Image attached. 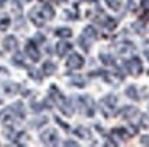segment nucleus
Segmentation results:
<instances>
[{
	"label": "nucleus",
	"instance_id": "f257e3e1",
	"mask_svg": "<svg viewBox=\"0 0 149 147\" xmlns=\"http://www.w3.org/2000/svg\"><path fill=\"white\" fill-rule=\"evenodd\" d=\"M49 98L56 104V105H58L59 109L62 110L63 115H66V116H71L72 115L74 109H72L70 101H68L67 98L59 91V89L55 85H51V87H49Z\"/></svg>",
	"mask_w": 149,
	"mask_h": 147
},
{
	"label": "nucleus",
	"instance_id": "f03ea898",
	"mask_svg": "<svg viewBox=\"0 0 149 147\" xmlns=\"http://www.w3.org/2000/svg\"><path fill=\"white\" fill-rule=\"evenodd\" d=\"M78 106L82 113H85L86 116H93L95 115V101L89 95H81L77 98Z\"/></svg>",
	"mask_w": 149,
	"mask_h": 147
},
{
	"label": "nucleus",
	"instance_id": "7ed1b4c3",
	"mask_svg": "<svg viewBox=\"0 0 149 147\" xmlns=\"http://www.w3.org/2000/svg\"><path fill=\"white\" fill-rule=\"evenodd\" d=\"M40 139H41V142L44 143V144H47V146H58V143H59V135L56 132V129H54V128L45 129L44 132H41Z\"/></svg>",
	"mask_w": 149,
	"mask_h": 147
},
{
	"label": "nucleus",
	"instance_id": "20e7f679",
	"mask_svg": "<svg viewBox=\"0 0 149 147\" xmlns=\"http://www.w3.org/2000/svg\"><path fill=\"white\" fill-rule=\"evenodd\" d=\"M125 67L133 76H138L142 72V63L138 57H133L125 63Z\"/></svg>",
	"mask_w": 149,
	"mask_h": 147
},
{
	"label": "nucleus",
	"instance_id": "39448f33",
	"mask_svg": "<svg viewBox=\"0 0 149 147\" xmlns=\"http://www.w3.org/2000/svg\"><path fill=\"white\" fill-rule=\"evenodd\" d=\"M18 115L15 113V112L11 109V106L6 108L3 112H0V121L3 123V125L6 127H13V124L15 123V119H18Z\"/></svg>",
	"mask_w": 149,
	"mask_h": 147
},
{
	"label": "nucleus",
	"instance_id": "423d86ee",
	"mask_svg": "<svg viewBox=\"0 0 149 147\" xmlns=\"http://www.w3.org/2000/svg\"><path fill=\"white\" fill-rule=\"evenodd\" d=\"M25 53L27 55V57L30 59L32 61H38L41 59V55H40V50L37 48V45L34 44V41L30 40L27 41V44L25 45Z\"/></svg>",
	"mask_w": 149,
	"mask_h": 147
},
{
	"label": "nucleus",
	"instance_id": "0eeeda50",
	"mask_svg": "<svg viewBox=\"0 0 149 147\" xmlns=\"http://www.w3.org/2000/svg\"><path fill=\"white\" fill-rule=\"evenodd\" d=\"M116 97L115 95H112V94H109V95H105V97L101 99V110L108 116L109 112H113V109H115V106H116Z\"/></svg>",
	"mask_w": 149,
	"mask_h": 147
},
{
	"label": "nucleus",
	"instance_id": "6e6552de",
	"mask_svg": "<svg viewBox=\"0 0 149 147\" xmlns=\"http://www.w3.org/2000/svg\"><path fill=\"white\" fill-rule=\"evenodd\" d=\"M95 22L99 23V25H101V26L107 27L108 30H113L115 27H116V21L112 18H109V17H107L105 14L100 12L97 17L95 18Z\"/></svg>",
	"mask_w": 149,
	"mask_h": 147
},
{
	"label": "nucleus",
	"instance_id": "1a4fd4ad",
	"mask_svg": "<svg viewBox=\"0 0 149 147\" xmlns=\"http://www.w3.org/2000/svg\"><path fill=\"white\" fill-rule=\"evenodd\" d=\"M85 64V59L78 53H71L67 59V67L71 70H81Z\"/></svg>",
	"mask_w": 149,
	"mask_h": 147
},
{
	"label": "nucleus",
	"instance_id": "9d476101",
	"mask_svg": "<svg viewBox=\"0 0 149 147\" xmlns=\"http://www.w3.org/2000/svg\"><path fill=\"white\" fill-rule=\"evenodd\" d=\"M29 18H30V21H32L37 27H42L45 25V21H47V19L44 18V15L41 14V10H38V8L30 10V11H29Z\"/></svg>",
	"mask_w": 149,
	"mask_h": 147
},
{
	"label": "nucleus",
	"instance_id": "9b49d317",
	"mask_svg": "<svg viewBox=\"0 0 149 147\" xmlns=\"http://www.w3.org/2000/svg\"><path fill=\"white\" fill-rule=\"evenodd\" d=\"M1 44H3V48H4L6 50H8V52H15L19 46V42H18V40H17L15 36L4 37V40H3Z\"/></svg>",
	"mask_w": 149,
	"mask_h": 147
},
{
	"label": "nucleus",
	"instance_id": "f8f14e48",
	"mask_svg": "<svg viewBox=\"0 0 149 147\" xmlns=\"http://www.w3.org/2000/svg\"><path fill=\"white\" fill-rule=\"evenodd\" d=\"M72 44L71 42H67V41H60L56 45V53H58L59 57H64L71 50Z\"/></svg>",
	"mask_w": 149,
	"mask_h": 147
},
{
	"label": "nucleus",
	"instance_id": "ddd939ff",
	"mask_svg": "<svg viewBox=\"0 0 149 147\" xmlns=\"http://www.w3.org/2000/svg\"><path fill=\"white\" fill-rule=\"evenodd\" d=\"M112 136H115L119 140H127L131 136V134H129L127 129H125V128H115V129H112Z\"/></svg>",
	"mask_w": 149,
	"mask_h": 147
},
{
	"label": "nucleus",
	"instance_id": "4468645a",
	"mask_svg": "<svg viewBox=\"0 0 149 147\" xmlns=\"http://www.w3.org/2000/svg\"><path fill=\"white\" fill-rule=\"evenodd\" d=\"M41 14L44 15V18H45L47 21H51V19L55 17V10H54V7H52L51 4L45 3V4H42V10H41Z\"/></svg>",
	"mask_w": 149,
	"mask_h": 147
},
{
	"label": "nucleus",
	"instance_id": "2eb2a0df",
	"mask_svg": "<svg viewBox=\"0 0 149 147\" xmlns=\"http://www.w3.org/2000/svg\"><path fill=\"white\" fill-rule=\"evenodd\" d=\"M56 70H58V67H56V64H54L52 61H45L42 64V72H44L45 76L54 75L55 72H56Z\"/></svg>",
	"mask_w": 149,
	"mask_h": 147
},
{
	"label": "nucleus",
	"instance_id": "dca6fc26",
	"mask_svg": "<svg viewBox=\"0 0 149 147\" xmlns=\"http://www.w3.org/2000/svg\"><path fill=\"white\" fill-rule=\"evenodd\" d=\"M3 90L7 94H17L19 91V85L13 83V82H4L3 83Z\"/></svg>",
	"mask_w": 149,
	"mask_h": 147
},
{
	"label": "nucleus",
	"instance_id": "f3484780",
	"mask_svg": "<svg viewBox=\"0 0 149 147\" xmlns=\"http://www.w3.org/2000/svg\"><path fill=\"white\" fill-rule=\"evenodd\" d=\"M74 134L81 139H91L92 138L91 131L88 128H85V127H77V128L74 129Z\"/></svg>",
	"mask_w": 149,
	"mask_h": 147
},
{
	"label": "nucleus",
	"instance_id": "a211bd4d",
	"mask_svg": "<svg viewBox=\"0 0 149 147\" xmlns=\"http://www.w3.org/2000/svg\"><path fill=\"white\" fill-rule=\"evenodd\" d=\"M116 50H118V53H120V55L129 53V52H131V50H134V45L126 41V42H122V44L118 45V46H116Z\"/></svg>",
	"mask_w": 149,
	"mask_h": 147
},
{
	"label": "nucleus",
	"instance_id": "6ab92c4d",
	"mask_svg": "<svg viewBox=\"0 0 149 147\" xmlns=\"http://www.w3.org/2000/svg\"><path fill=\"white\" fill-rule=\"evenodd\" d=\"M11 61H13L17 67H26L25 59H23V53H21V52H15V53L13 55V57H11Z\"/></svg>",
	"mask_w": 149,
	"mask_h": 147
},
{
	"label": "nucleus",
	"instance_id": "aec40b11",
	"mask_svg": "<svg viewBox=\"0 0 149 147\" xmlns=\"http://www.w3.org/2000/svg\"><path fill=\"white\" fill-rule=\"evenodd\" d=\"M55 36H58L59 38H70L72 36V31L68 27H59L55 30Z\"/></svg>",
	"mask_w": 149,
	"mask_h": 147
},
{
	"label": "nucleus",
	"instance_id": "412c9836",
	"mask_svg": "<svg viewBox=\"0 0 149 147\" xmlns=\"http://www.w3.org/2000/svg\"><path fill=\"white\" fill-rule=\"evenodd\" d=\"M137 113H138V110H137V108L134 106H125L120 110V115H122L123 117H126V119H131L133 116H136Z\"/></svg>",
	"mask_w": 149,
	"mask_h": 147
},
{
	"label": "nucleus",
	"instance_id": "4be33fe9",
	"mask_svg": "<svg viewBox=\"0 0 149 147\" xmlns=\"http://www.w3.org/2000/svg\"><path fill=\"white\" fill-rule=\"evenodd\" d=\"M11 109H13L17 115L19 116V119H22V117H25V109H23V104L21 102V101H17V102H14L13 105H11Z\"/></svg>",
	"mask_w": 149,
	"mask_h": 147
},
{
	"label": "nucleus",
	"instance_id": "5701e85b",
	"mask_svg": "<svg viewBox=\"0 0 149 147\" xmlns=\"http://www.w3.org/2000/svg\"><path fill=\"white\" fill-rule=\"evenodd\" d=\"M82 36H85L86 38H89L91 41H93V40H96V37H97V31L95 30V27L86 26L85 29H84V31H82Z\"/></svg>",
	"mask_w": 149,
	"mask_h": 147
},
{
	"label": "nucleus",
	"instance_id": "b1692460",
	"mask_svg": "<svg viewBox=\"0 0 149 147\" xmlns=\"http://www.w3.org/2000/svg\"><path fill=\"white\" fill-rule=\"evenodd\" d=\"M125 93H126L127 97L131 98V99H134V101H138V99H140V95H138V91H137L136 86H133V85L127 86V89Z\"/></svg>",
	"mask_w": 149,
	"mask_h": 147
},
{
	"label": "nucleus",
	"instance_id": "393cba45",
	"mask_svg": "<svg viewBox=\"0 0 149 147\" xmlns=\"http://www.w3.org/2000/svg\"><path fill=\"white\" fill-rule=\"evenodd\" d=\"M10 25H11V19H10L8 15H6V14L0 15V30H7Z\"/></svg>",
	"mask_w": 149,
	"mask_h": 147
},
{
	"label": "nucleus",
	"instance_id": "a878e982",
	"mask_svg": "<svg viewBox=\"0 0 149 147\" xmlns=\"http://www.w3.org/2000/svg\"><path fill=\"white\" fill-rule=\"evenodd\" d=\"M71 85H74L75 87H85L86 82H85V79H84V76L72 75L71 76Z\"/></svg>",
	"mask_w": 149,
	"mask_h": 147
},
{
	"label": "nucleus",
	"instance_id": "bb28decb",
	"mask_svg": "<svg viewBox=\"0 0 149 147\" xmlns=\"http://www.w3.org/2000/svg\"><path fill=\"white\" fill-rule=\"evenodd\" d=\"M100 60L103 61V64H105V66H115V59L111 56V55L108 53H100Z\"/></svg>",
	"mask_w": 149,
	"mask_h": 147
},
{
	"label": "nucleus",
	"instance_id": "cd10ccee",
	"mask_svg": "<svg viewBox=\"0 0 149 147\" xmlns=\"http://www.w3.org/2000/svg\"><path fill=\"white\" fill-rule=\"evenodd\" d=\"M78 44H79V46H81L84 50H89V48H91V45H92V41L89 40V38H86L85 36H81L79 38H78Z\"/></svg>",
	"mask_w": 149,
	"mask_h": 147
},
{
	"label": "nucleus",
	"instance_id": "c85d7f7f",
	"mask_svg": "<svg viewBox=\"0 0 149 147\" xmlns=\"http://www.w3.org/2000/svg\"><path fill=\"white\" fill-rule=\"evenodd\" d=\"M47 121H48V119L47 117H38V119H34V120H32L29 124H30V127H34V128H40L41 125L47 124Z\"/></svg>",
	"mask_w": 149,
	"mask_h": 147
},
{
	"label": "nucleus",
	"instance_id": "c756f323",
	"mask_svg": "<svg viewBox=\"0 0 149 147\" xmlns=\"http://www.w3.org/2000/svg\"><path fill=\"white\" fill-rule=\"evenodd\" d=\"M105 3L108 4L109 8L115 10V11H119L120 7H122V1L120 0H105Z\"/></svg>",
	"mask_w": 149,
	"mask_h": 147
},
{
	"label": "nucleus",
	"instance_id": "7c9ffc66",
	"mask_svg": "<svg viewBox=\"0 0 149 147\" xmlns=\"http://www.w3.org/2000/svg\"><path fill=\"white\" fill-rule=\"evenodd\" d=\"M29 76H30V79L36 80V82H41L40 71L36 70V68H29Z\"/></svg>",
	"mask_w": 149,
	"mask_h": 147
},
{
	"label": "nucleus",
	"instance_id": "2f4dec72",
	"mask_svg": "<svg viewBox=\"0 0 149 147\" xmlns=\"http://www.w3.org/2000/svg\"><path fill=\"white\" fill-rule=\"evenodd\" d=\"M45 108V102L38 104V102H32V110L33 112H41Z\"/></svg>",
	"mask_w": 149,
	"mask_h": 147
},
{
	"label": "nucleus",
	"instance_id": "473e14b6",
	"mask_svg": "<svg viewBox=\"0 0 149 147\" xmlns=\"http://www.w3.org/2000/svg\"><path fill=\"white\" fill-rule=\"evenodd\" d=\"M140 125L144 127V128H149V116L146 115H142L140 119Z\"/></svg>",
	"mask_w": 149,
	"mask_h": 147
},
{
	"label": "nucleus",
	"instance_id": "72a5a7b5",
	"mask_svg": "<svg viewBox=\"0 0 149 147\" xmlns=\"http://www.w3.org/2000/svg\"><path fill=\"white\" fill-rule=\"evenodd\" d=\"M34 42H38V44H42V42H45V37L42 36L41 33H37L36 36H34Z\"/></svg>",
	"mask_w": 149,
	"mask_h": 147
},
{
	"label": "nucleus",
	"instance_id": "f704fd0d",
	"mask_svg": "<svg viewBox=\"0 0 149 147\" xmlns=\"http://www.w3.org/2000/svg\"><path fill=\"white\" fill-rule=\"evenodd\" d=\"M55 121H56V123H58V124L60 125V127H63V128L66 129V131H68V128H70V127H68V124H66L64 121H62V120H60V119H59V117H56V116H55Z\"/></svg>",
	"mask_w": 149,
	"mask_h": 147
},
{
	"label": "nucleus",
	"instance_id": "c9c22d12",
	"mask_svg": "<svg viewBox=\"0 0 149 147\" xmlns=\"http://www.w3.org/2000/svg\"><path fill=\"white\" fill-rule=\"evenodd\" d=\"M141 144H144V146H149V135H144V136L141 138Z\"/></svg>",
	"mask_w": 149,
	"mask_h": 147
},
{
	"label": "nucleus",
	"instance_id": "e433bc0d",
	"mask_svg": "<svg viewBox=\"0 0 149 147\" xmlns=\"http://www.w3.org/2000/svg\"><path fill=\"white\" fill-rule=\"evenodd\" d=\"M133 27H134V29L137 30V33H140V34L142 33V31H144V27H141V26H140V23H138V22L134 23V25H133Z\"/></svg>",
	"mask_w": 149,
	"mask_h": 147
},
{
	"label": "nucleus",
	"instance_id": "4c0bfd02",
	"mask_svg": "<svg viewBox=\"0 0 149 147\" xmlns=\"http://www.w3.org/2000/svg\"><path fill=\"white\" fill-rule=\"evenodd\" d=\"M64 146H71V147H77L78 143L77 142H72V140H66L64 142Z\"/></svg>",
	"mask_w": 149,
	"mask_h": 147
},
{
	"label": "nucleus",
	"instance_id": "58836bf2",
	"mask_svg": "<svg viewBox=\"0 0 149 147\" xmlns=\"http://www.w3.org/2000/svg\"><path fill=\"white\" fill-rule=\"evenodd\" d=\"M142 7L145 10H149V0H142Z\"/></svg>",
	"mask_w": 149,
	"mask_h": 147
},
{
	"label": "nucleus",
	"instance_id": "ea45409f",
	"mask_svg": "<svg viewBox=\"0 0 149 147\" xmlns=\"http://www.w3.org/2000/svg\"><path fill=\"white\" fill-rule=\"evenodd\" d=\"M105 146H116V143H112V142H105Z\"/></svg>",
	"mask_w": 149,
	"mask_h": 147
},
{
	"label": "nucleus",
	"instance_id": "a19ab883",
	"mask_svg": "<svg viewBox=\"0 0 149 147\" xmlns=\"http://www.w3.org/2000/svg\"><path fill=\"white\" fill-rule=\"evenodd\" d=\"M4 3H6V0H0V7H1V6H4Z\"/></svg>",
	"mask_w": 149,
	"mask_h": 147
},
{
	"label": "nucleus",
	"instance_id": "79ce46f5",
	"mask_svg": "<svg viewBox=\"0 0 149 147\" xmlns=\"http://www.w3.org/2000/svg\"><path fill=\"white\" fill-rule=\"evenodd\" d=\"M145 56H146V59L149 60V50H146V52H145Z\"/></svg>",
	"mask_w": 149,
	"mask_h": 147
},
{
	"label": "nucleus",
	"instance_id": "37998d69",
	"mask_svg": "<svg viewBox=\"0 0 149 147\" xmlns=\"http://www.w3.org/2000/svg\"><path fill=\"white\" fill-rule=\"evenodd\" d=\"M25 1H32V0H25Z\"/></svg>",
	"mask_w": 149,
	"mask_h": 147
},
{
	"label": "nucleus",
	"instance_id": "c03bdc74",
	"mask_svg": "<svg viewBox=\"0 0 149 147\" xmlns=\"http://www.w3.org/2000/svg\"><path fill=\"white\" fill-rule=\"evenodd\" d=\"M86 1H93V0H86Z\"/></svg>",
	"mask_w": 149,
	"mask_h": 147
},
{
	"label": "nucleus",
	"instance_id": "a18cd8bd",
	"mask_svg": "<svg viewBox=\"0 0 149 147\" xmlns=\"http://www.w3.org/2000/svg\"><path fill=\"white\" fill-rule=\"evenodd\" d=\"M60 1H66V0H60Z\"/></svg>",
	"mask_w": 149,
	"mask_h": 147
},
{
	"label": "nucleus",
	"instance_id": "49530a36",
	"mask_svg": "<svg viewBox=\"0 0 149 147\" xmlns=\"http://www.w3.org/2000/svg\"><path fill=\"white\" fill-rule=\"evenodd\" d=\"M130 1H131V0H130Z\"/></svg>",
	"mask_w": 149,
	"mask_h": 147
}]
</instances>
